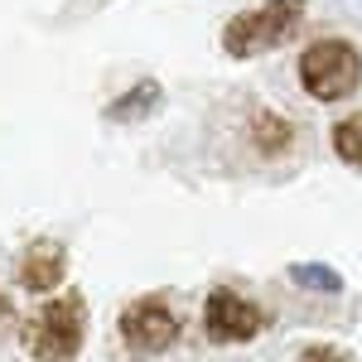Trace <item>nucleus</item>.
Masks as SVG:
<instances>
[{"label":"nucleus","instance_id":"obj_1","mask_svg":"<svg viewBox=\"0 0 362 362\" xmlns=\"http://www.w3.org/2000/svg\"><path fill=\"white\" fill-rule=\"evenodd\" d=\"M20 343L34 362H73L87 343V300L83 290L49 295L44 305L20 324Z\"/></svg>","mask_w":362,"mask_h":362},{"label":"nucleus","instance_id":"obj_2","mask_svg":"<svg viewBox=\"0 0 362 362\" xmlns=\"http://www.w3.org/2000/svg\"><path fill=\"white\" fill-rule=\"evenodd\" d=\"M305 5L309 0H266L256 10H242L223 25V54L227 58H261L290 44L300 25H305Z\"/></svg>","mask_w":362,"mask_h":362},{"label":"nucleus","instance_id":"obj_3","mask_svg":"<svg viewBox=\"0 0 362 362\" xmlns=\"http://www.w3.org/2000/svg\"><path fill=\"white\" fill-rule=\"evenodd\" d=\"M300 87H305V97L314 102H324V107H334V102H348L353 92L362 87V54L353 39H314L305 54H300Z\"/></svg>","mask_w":362,"mask_h":362},{"label":"nucleus","instance_id":"obj_4","mask_svg":"<svg viewBox=\"0 0 362 362\" xmlns=\"http://www.w3.org/2000/svg\"><path fill=\"white\" fill-rule=\"evenodd\" d=\"M116 329H121V343H126L131 358H160V353H169L179 343L184 319L174 314V305H169L165 295H140V300H131V305L121 309Z\"/></svg>","mask_w":362,"mask_h":362},{"label":"nucleus","instance_id":"obj_5","mask_svg":"<svg viewBox=\"0 0 362 362\" xmlns=\"http://www.w3.org/2000/svg\"><path fill=\"white\" fill-rule=\"evenodd\" d=\"M266 309L251 305L247 295H237V290H227L218 285L213 295H208V305H203V334L208 343H218V348H232V343H251V338L266 334Z\"/></svg>","mask_w":362,"mask_h":362},{"label":"nucleus","instance_id":"obj_6","mask_svg":"<svg viewBox=\"0 0 362 362\" xmlns=\"http://www.w3.org/2000/svg\"><path fill=\"white\" fill-rule=\"evenodd\" d=\"M15 280L25 285L29 295H54L58 285L68 280V251L54 237H39L20 251V266H15Z\"/></svg>","mask_w":362,"mask_h":362},{"label":"nucleus","instance_id":"obj_7","mask_svg":"<svg viewBox=\"0 0 362 362\" xmlns=\"http://www.w3.org/2000/svg\"><path fill=\"white\" fill-rule=\"evenodd\" d=\"M251 145L261 150V155H285L290 145H295V126L285 121L280 112H266V107H256L251 112V126H247Z\"/></svg>","mask_w":362,"mask_h":362},{"label":"nucleus","instance_id":"obj_8","mask_svg":"<svg viewBox=\"0 0 362 362\" xmlns=\"http://www.w3.org/2000/svg\"><path fill=\"white\" fill-rule=\"evenodd\" d=\"M160 102H165V87L155 83V78H140L131 92H121L112 107H107V121H145Z\"/></svg>","mask_w":362,"mask_h":362},{"label":"nucleus","instance_id":"obj_9","mask_svg":"<svg viewBox=\"0 0 362 362\" xmlns=\"http://www.w3.org/2000/svg\"><path fill=\"white\" fill-rule=\"evenodd\" d=\"M329 140H334V155L343 160V165L362 169V112L334 121V136H329Z\"/></svg>","mask_w":362,"mask_h":362},{"label":"nucleus","instance_id":"obj_10","mask_svg":"<svg viewBox=\"0 0 362 362\" xmlns=\"http://www.w3.org/2000/svg\"><path fill=\"white\" fill-rule=\"evenodd\" d=\"M290 276L300 280L305 290H324V295H338V290H343L338 271H329V266H290Z\"/></svg>","mask_w":362,"mask_h":362},{"label":"nucleus","instance_id":"obj_11","mask_svg":"<svg viewBox=\"0 0 362 362\" xmlns=\"http://www.w3.org/2000/svg\"><path fill=\"white\" fill-rule=\"evenodd\" d=\"M300 362H353V353L338 348V343H309L305 353H300Z\"/></svg>","mask_w":362,"mask_h":362},{"label":"nucleus","instance_id":"obj_12","mask_svg":"<svg viewBox=\"0 0 362 362\" xmlns=\"http://www.w3.org/2000/svg\"><path fill=\"white\" fill-rule=\"evenodd\" d=\"M0 319H15V305H10V295L0 290Z\"/></svg>","mask_w":362,"mask_h":362}]
</instances>
